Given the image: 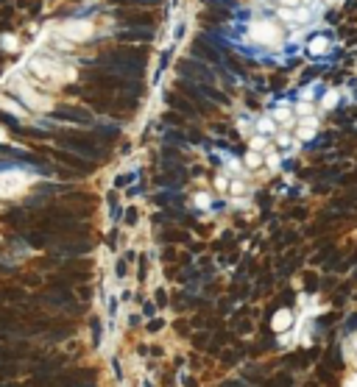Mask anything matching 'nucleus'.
I'll list each match as a JSON object with an SVG mask.
<instances>
[{
  "label": "nucleus",
  "mask_w": 357,
  "mask_h": 387,
  "mask_svg": "<svg viewBox=\"0 0 357 387\" xmlns=\"http://www.w3.org/2000/svg\"><path fill=\"white\" fill-rule=\"evenodd\" d=\"M245 167H248V170H257V167H262V154H257V151H248V156H245Z\"/></svg>",
  "instance_id": "0eeeda50"
},
{
  "label": "nucleus",
  "mask_w": 357,
  "mask_h": 387,
  "mask_svg": "<svg viewBox=\"0 0 357 387\" xmlns=\"http://www.w3.org/2000/svg\"><path fill=\"white\" fill-rule=\"evenodd\" d=\"M335 103H338V92H326V95H324V100H321L324 109H332Z\"/></svg>",
  "instance_id": "9d476101"
},
{
  "label": "nucleus",
  "mask_w": 357,
  "mask_h": 387,
  "mask_svg": "<svg viewBox=\"0 0 357 387\" xmlns=\"http://www.w3.org/2000/svg\"><path fill=\"white\" fill-rule=\"evenodd\" d=\"M212 198L207 195V192H201V195H195V206H204V209H210Z\"/></svg>",
  "instance_id": "9b49d317"
},
{
  "label": "nucleus",
  "mask_w": 357,
  "mask_h": 387,
  "mask_svg": "<svg viewBox=\"0 0 357 387\" xmlns=\"http://www.w3.org/2000/svg\"><path fill=\"white\" fill-rule=\"evenodd\" d=\"M248 145H251V151H257V154H260V151H265V148H268V139L262 137V134H254V137L248 139Z\"/></svg>",
  "instance_id": "6e6552de"
},
{
  "label": "nucleus",
  "mask_w": 357,
  "mask_h": 387,
  "mask_svg": "<svg viewBox=\"0 0 357 387\" xmlns=\"http://www.w3.org/2000/svg\"><path fill=\"white\" fill-rule=\"evenodd\" d=\"M326 50H329V39H326V36H315V39H310V53L321 56V53H326Z\"/></svg>",
  "instance_id": "39448f33"
},
{
  "label": "nucleus",
  "mask_w": 357,
  "mask_h": 387,
  "mask_svg": "<svg viewBox=\"0 0 357 387\" xmlns=\"http://www.w3.org/2000/svg\"><path fill=\"white\" fill-rule=\"evenodd\" d=\"M293 131H296L299 139H312L315 131H318V123H315V117H301V120H296Z\"/></svg>",
  "instance_id": "20e7f679"
},
{
  "label": "nucleus",
  "mask_w": 357,
  "mask_h": 387,
  "mask_svg": "<svg viewBox=\"0 0 357 387\" xmlns=\"http://www.w3.org/2000/svg\"><path fill=\"white\" fill-rule=\"evenodd\" d=\"M312 17V9L307 6V3H299V6H290V9H279V20L285 22H307Z\"/></svg>",
  "instance_id": "f03ea898"
},
{
  "label": "nucleus",
  "mask_w": 357,
  "mask_h": 387,
  "mask_svg": "<svg viewBox=\"0 0 357 387\" xmlns=\"http://www.w3.org/2000/svg\"><path fill=\"white\" fill-rule=\"evenodd\" d=\"M296 326V315L290 310H279L276 315H274V321H271V329L276 334H282V332H288V329H293Z\"/></svg>",
  "instance_id": "7ed1b4c3"
},
{
  "label": "nucleus",
  "mask_w": 357,
  "mask_h": 387,
  "mask_svg": "<svg viewBox=\"0 0 357 387\" xmlns=\"http://www.w3.org/2000/svg\"><path fill=\"white\" fill-rule=\"evenodd\" d=\"M248 42L262 45V47H279L285 42V31L276 20H268V17H257L248 25Z\"/></svg>",
  "instance_id": "f257e3e1"
},
{
  "label": "nucleus",
  "mask_w": 357,
  "mask_h": 387,
  "mask_svg": "<svg viewBox=\"0 0 357 387\" xmlns=\"http://www.w3.org/2000/svg\"><path fill=\"white\" fill-rule=\"evenodd\" d=\"M296 114H301V117H312V103L310 100H301L299 106H296Z\"/></svg>",
  "instance_id": "1a4fd4ad"
},
{
  "label": "nucleus",
  "mask_w": 357,
  "mask_h": 387,
  "mask_svg": "<svg viewBox=\"0 0 357 387\" xmlns=\"http://www.w3.org/2000/svg\"><path fill=\"white\" fill-rule=\"evenodd\" d=\"M232 192L234 195H245V184L243 181H232Z\"/></svg>",
  "instance_id": "f8f14e48"
},
{
  "label": "nucleus",
  "mask_w": 357,
  "mask_h": 387,
  "mask_svg": "<svg viewBox=\"0 0 357 387\" xmlns=\"http://www.w3.org/2000/svg\"><path fill=\"white\" fill-rule=\"evenodd\" d=\"M276 145H290V137H288V131H285V128L276 134Z\"/></svg>",
  "instance_id": "ddd939ff"
},
{
  "label": "nucleus",
  "mask_w": 357,
  "mask_h": 387,
  "mask_svg": "<svg viewBox=\"0 0 357 387\" xmlns=\"http://www.w3.org/2000/svg\"><path fill=\"white\" fill-rule=\"evenodd\" d=\"M257 131L262 134V137H265V134H276V125H274V123H271V117H262V120L257 123L254 125Z\"/></svg>",
  "instance_id": "423d86ee"
}]
</instances>
